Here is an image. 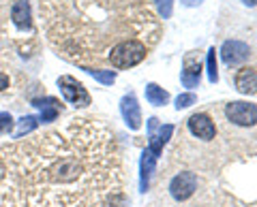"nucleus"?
Masks as SVG:
<instances>
[{"mask_svg":"<svg viewBox=\"0 0 257 207\" xmlns=\"http://www.w3.org/2000/svg\"><path fill=\"white\" fill-rule=\"evenodd\" d=\"M9 88V75H5V73H0V92L7 90Z\"/></svg>","mask_w":257,"mask_h":207,"instance_id":"obj_20","label":"nucleus"},{"mask_svg":"<svg viewBox=\"0 0 257 207\" xmlns=\"http://www.w3.org/2000/svg\"><path fill=\"white\" fill-rule=\"evenodd\" d=\"M197 100V96L193 92H187V94H180L178 98H176V109H184V107H191L193 102Z\"/></svg>","mask_w":257,"mask_h":207,"instance_id":"obj_17","label":"nucleus"},{"mask_svg":"<svg viewBox=\"0 0 257 207\" xmlns=\"http://www.w3.org/2000/svg\"><path fill=\"white\" fill-rule=\"evenodd\" d=\"M13 128V118L9 114H5V116H0V134H5V132H9Z\"/></svg>","mask_w":257,"mask_h":207,"instance_id":"obj_19","label":"nucleus"},{"mask_svg":"<svg viewBox=\"0 0 257 207\" xmlns=\"http://www.w3.org/2000/svg\"><path fill=\"white\" fill-rule=\"evenodd\" d=\"M37 107H41L43 109V122H52L56 116H58V100H54V98H45L41 102H37Z\"/></svg>","mask_w":257,"mask_h":207,"instance_id":"obj_14","label":"nucleus"},{"mask_svg":"<svg viewBox=\"0 0 257 207\" xmlns=\"http://www.w3.org/2000/svg\"><path fill=\"white\" fill-rule=\"evenodd\" d=\"M189 128H191V132L195 134L197 139H204V141H212L214 134H216V126H214V122L206 114L191 116L189 118Z\"/></svg>","mask_w":257,"mask_h":207,"instance_id":"obj_7","label":"nucleus"},{"mask_svg":"<svg viewBox=\"0 0 257 207\" xmlns=\"http://www.w3.org/2000/svg\"><path fill=\"white\" fill-rule=\"evenodd\" d=\"M195 188H197V178L193 173L184 171V173H178L172 180L170 192H172V196L176 198V201H187V198L195 192Z\"/></svg>","mask_w":257,"mask_h":207,"instance_id":"obj_4","label":"nucleus"},{"mask_svg":"<svg viewBox=\"0 0 257 207\" xmlns=\"http://www.w3.org/2000/svg\"><path fill=\"white\" fill-rule=\"evenodd\" d=\"M146 98H148L150 105L161 107V105H165V102L170 100V94H167L163 88H159L157 84H148L146 86Z\"/></svg>","mask_w":257,"mask_h":207,"instance_id":"obj_13","label":"nucleus"},{"mask_svg":"<svg viewBox=\"0 0 257 207\" xmlns=\"http://www.w3.org/2000/svg\"><path fill=\"white\" fill-rule=\"evenodd\" d=\"M148 126H150V146H148V150L159 158L161 150H163V146L167 143V139H170V134L174 132V126H172V124L159 126V120H157V118H152Z\"/></svg>","mask_w":257,"mask_h":207,"instance_id":"obj_6","label":"nucleus"},{"mask_svg":"<svg viewBox=\"0 0 257 207\" xmlns=\"http://www.w3.org/2000/svg\"><path fill=\"white\" fill-rule=\"evenodd\" d=\"M155 162H157V156L146 150L144 152V158H142V190L146 192L148 190V184H150V175H152V169H155Z\"/></svg>","mask_w":257,"mask_h":207,"instance_id":"obj_12","label":"nucleus"},{"mask_svg":"<svg viewBox=\"0 0 257 207\" xmlns=\"http://www.w3.org/2000/svg\"><path fill=\"white\" fill-rule=\"evenodd\" d=\"M94 79H99L101 84H111L116 79V73L114 70H99V68H92V70H88Z\"/></svg>","mask_w":257,"mask_h":207,"instance_id":"obj_16","label":"nucleus"},{"mask_svg":"<svg viewBox=\"0 0 257 207\" xmlns=\"http://www.w3.org/2000/svg\"><path fill=\"white\" fill-rule=\"evenodd\" d=\"M58 86H60L62 96L67 98L71 105H75V107H86V105H90V94L86 92V88L79 84L75 77L62 75V77L58 79Z\"/></svg>","mask_w":257,"mask_h":207,"instance_id":"obj_3","label":"nucleus"},{"mask_svg":"<svg viewBox=\"0 0 257 207\" xmlns=\"http://www.w3.org/2000/svg\"><path fill=\"white\" fill-rule=\"evenodd\" d=\"M148 47L144 45L142 41H135V38H128V41H122L111 47L109 52V62L116 68H131L135 64L146 58Z\"/></svg>","mask_w":257,"mask_h":207,"instance_id":"obj_1","label":"nucleus"},{"mask_svg":"<svg viewBox=\"0 0 257 207\" xmlns=\"http://www.w3.org/2000/svg\"><path fill=\"white\" fill-rule=\"evenodd\" d=\"M120 109H122V118L126 126L131 130H138L142 126V111H140V105H138V98L133 96V94H128V96L122 98V105H120Z\"/></svg>","mask_w":257,"mask_h":207,"instance_id":"obj_8","label":"nucleus"},{"mask_svg":"<svg viewBox=\"0 0 257 207\" xmlns=\"http://www.w3.org/2000/svg\"><path fill=\"white\" fill-rule=\"evenodd\" d=\"M199 79H202V64H199V60L187 58V60H184V70H182V84H184V88H197Z\"/></svg>","mask_w":257,"mask_h":207,"instance_id":"obj_10","label":"nucleus"},{"mask_svg":"<svg viewBox=\"0 0 257 207\" xmlns=\"http://www.w3.org/2000/svg\"><path fill=\"white\" fill-rule=\"evenodd\" d=\"M236 88L242 94H255L257 92V70L255 68H240L236 73Z\"/></svg>","mask_w":257,"mask_h":207,"instance_id":"obj_9","label":"nucleus"},{"mask_svg":"<svg viewBox=\"0 0 257 207\" xmlns=\"http://www.w3.org/2000/svg\"><path fill=\"white\" fill-rule=\"evenodd\" d=\"M157 4H159V11L161 15H163V20H167L172 15V4H174V0H157Z\"/></svg>","mask_w":257,"mask_h":207,"instance_id":"obj_18","label":"nucleus"},{"mask_svg":"<svg viewBox=\"0 0 257 207\" xmlns=\"http://www.w3.org/2000/svg\"><path fill=\"white\" fill-rule=\"evenodd\" d=\"M225 116L236 126H255L257 124V105L244 102V100L229 102V105L225 107Z\"/></svg>","mask_w":257,"mask_h":207,"instance_id":"obj_2","label":"nucleus"},{"mask_svg":"<svg viewBox=\"0 0 257 207\" xmlns=\"http://www.w3.org/2000/svg\"><path fill=\"white\" fill-rule=\"evenodd\" d=\"M242 2L248 4V6H255V4H257V0H242Z\"/></svg>","mask_w":257,"mask_h":207,"instance_id":"obj_21","label":"nucleus"},{"mask_svg":"<svg viewBox=\"0 0 257 207\" xmlns=\"http://www.w3.org/2000/svg\"><path fill=\"white\" fill-rule=\"evenodd\" d=\"M221 58L227 66H238L248 58V45L242 41H225L221 47Z\"/></svg>","mask_w":257,"mask_h":207,"instance_id":"obj_5","label":"nucleus"},{"mask_svg":"<svg viewBox=\"0 0 257 207\" xmlns=\"http://www.w3.org/2000/svg\"><path fill=\"white\" fill-rule=\"evenodd\" d=\"M11 18H13V22L18 24L20 28H30V26H32V22H30V4H28V0H18V2L13 4V9H11Z\"/></svg>","mask_w":257,"mask_h":207,"instance_id":"obj_11","label":"nucleus"},{"mask_svg":"<svg viewBox=\"0 0 257 207\" xmlns=\"http://www.w3.org/2000/svg\"><path fill=\"white\" fill-rule=\"evenodd\" d=\"M208 79H210L212 84L219 79V73H216V50L214 47L208 50Z\"/></svg>","mask_w":257,"mask_h":207,"instance_id":"obj_15","label":"nucleus"}]
</instances>
